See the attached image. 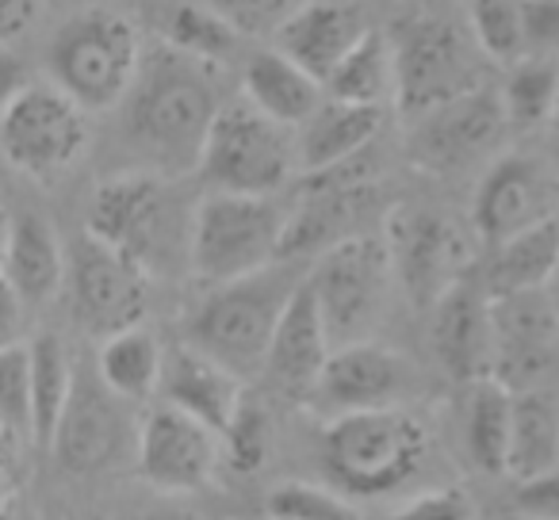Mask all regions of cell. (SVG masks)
<instances>
[{"instance_id": "1", "label": "cell", "mask_w": 559, "mask_h": 520, "mask_svg": "<svg viewBox=\"0 0 559 520\" xmlns=\"http://www.w3.org/2000/svg\"><path fill=\"white\" fill-rule=\"evenodd\" d=\"M123 142L139 169L157 177H188L200 169L207 131L215 123L223 96L215 70L157 43L142 55L139 77L123 96Z\"/></svg>"}, {"instance_id": "2", "label": "cell", "mask_w": 559, "mask_h": 520, "mask_svg": "<svg viewBox=\"0 0 559 520\" xmlns=\"http://www.w3.org/2000/svg\"><path fill=\"white\" fill-rule=\"evenodd\" d=\"M395 58V108L426 116L449 100L487 88V55L475 43L464 12L418 4L388 32Z\"/></svg>"}, {"instance_id": "3", "label": "cell", "mask_w": 559, "mask_h": 520, "mask_svg": "<svg viewBox=\"0 0 559 520\" xmlns=\"http://www.w3.org/2000/svg\"><path fill=\"white\" fill-rule=\"evenodd\" d=\"M307 280L296 261H276L253 276L215 283L185 318V344L218 360L238 379L261 372L280 314L292 303L296 288Z\"/></svg>"}, {"instance_id": "4", "label": "cell", "mask_w": 559, "mask_h": 520, "mask_svg": "<svg viewBox=\"0 0 559 520\" xmlns=\"http://www.w3.org/2000/svg\"><path fill=\"white\" fill-rule=\"evenodd\" d=\"M192 210L185 215V203L173 192L169 177L131 169L108 177L93 192L85 233L131 256L154 280L157 273H169L177 261H188Z\"/></svg>"}, {"instance_id": "5", "label": "cell", "mask_w": 559, "mask_h": 520, "mask_svg": "<svg viewBox=\"0 0 559 520\" xmlns=\"http://www.w3.org/2000/svg\"><path fill=\"white\" fill-rule=\"evenodd\" d=\"M433 436L403 406L330 418L322 428V467L345 497H383L418 479Z\"/></svg>"}, {"instance_id": "6", "label": "cell", "mask_w": 559, "mask_h": 520, "mask_svg": "<svg viewBox=\"0 0 559 520\" xmlns=\"http://www.w3.org/2000/svg\"><path fill=\"white\" fill-rule=\"evenodd\" d=\"M142 32L116 9H85L55 32L47 47L50 85L88 116L111 111L131 93L142 65Z\"/></svg>"}, {"instance_id": "7", "label": "cell", "mask_w": 559, "mask_h": 520, "mask_svg": "<svg viewBox=\"0 0 559 520\" xmlns=\"http://www.w3.org/2000/svg\"><path fill=\"white\" fill-rule=\"evenodd\" d=\"M288 233V207L276 195L207 192L192 210L188 268L200 283H230L276 265Z\"/></svg>"}, {"instance_id": "8", "label": "cell", "mask_w": 559, "mask_h": 520, "mask_svg": "<svg viewBox=\"0 0 559 520\" xmlns=\"http://www.w3.org/2000/svg\"><path fill=\"white\" fill-rule=\"evenodd\" d=\"M299 172L296 131L261 116L253 104H223L200 154V177L211 192L234 195H280Z\"/></svg>"}, {"instance_id": "9", "label": "cell", "mask_w": 559, "mask_h": 520, "mask_svg": "<svg viewBox=\"0 0 559 520\" xmlns=\"http://www.w3.org/2000/svg\"><path fill=\"white\" fill-rule=\"evenodd\" d=\"M391 283H395V273H391L383 238L353 233V238L322 249L314 268L307 273V288L319 303L322 326H326L334 349L372 341V329L388 311Z\"/></svg>"}, {"instance_id": "10", "label": "cell", "mask_w": 559, "mask_h": 520, "mask_svg": "<svg viewBox=\"0 0 559 520\" xmlns=\"http://www.w3.org/2000/svg\"><path fill=\"white\" fill-rule=\"evenodd\" d=\"M88 149V111L50 81H32L0 111V157L27 180L55 184Z\"/></svg>"}, {"instance_id": "11", "label": "cell", "mask_w": 559, "mask_h": 520, "mask_svg": "<svg viewBox=\"0 0 559 520\" xmlns=\"http://www.w3.org/2000/svg\"><path fill=\"white\" fill-rule=\"evenodd\" d=\"M66 295L70 311L85 334L96 341L119 329L142 326L150 311V276L119 249L81 233L78 245L66 253Z\"/></svg>"}, {"instance_id": "12", "label": "cell", "mask_w": 559, "mask_h": 520, "mask_svg": "<svg viewBox=\"0 0 559 520\" xmlns=\"http://www.w3.org/2000/svg\"><path fill=\"white\" fill-rule=\"evenodd\" d=\"M391 273L418 306H429L467 276L472 238L456 218L429 207H395L383 226Z\"/></svg>"}, {"instance_id": "13", "label": "cell", "mask_w": 559, "mask_h": 520, "mask_svg": "<svg viewBox=\"0 0 559 520\" xmlns=\"http://www.w3.org/2000/svg\"><path fill=\"white\" fill-rule=\"evenodd\" d=\"M134 463L146 486L165 497L200 494L215 482L223 467V436L203 421L157 402L139 421L134 436Z\"/></svg>"}, {"instance_id": "14", "label": "cell", "mask_w": 559, "mask_h": 520, "mask_svg": "<svg viewBox=\"0 0 559 520\" xmlns=\"http://www.w3.org/2000/svg\"><path fill=\"white\" fill-rule=\"evenodd\" d=\"M506 131H510V123H506L498 93L475 88V93L441 104L426 116H414L411 134H406V157L421 172L452 177V172L472 169L475 161L495 154Z\"/></svg>"}, {"instance_id": "15", "label": "cell", "mask_w": 559, "mask_h": 520, "mask_svg": "<svg viewBox=\"0 0 559 520\" xmlns=\"http://www.w3.org/2000/svg\"><path fill=\"white\" fill-rule=\"evenodd\" d=\"M139 425H131V402L111 395L100 383L96 367L73 372V390L58 428L50 436V451L70 474H100L134 451Z\"/></svg>"}, {"instance_id": "16", "label": "cell", "mask_w": 559, "mask_h": 520, "mask_svg": "<svg viewBox=\"0 0 559 520\" xmlns=\"http://www.w3.org/2000/svg\"><path fill=\"white\" fill-rule=\"evenodd\" d=\"M490 379L510 390H536L559 367V322L548 291L490 299Z\"/></svg>"}, {"instance_id": "17", "label": "cell", "mask_w": 559, "mask_h": 520, "mask_svg": "<svg viewBox=\"0 0 559 520\" xmlns=\"http://www.w3.org/2000/svg\"><path fill=\"white\" fill-rule=\"evenodd\" d=\"M559 177L536 154H506L483 177L475 192L472 222L483 245L513 238L521 230L559 218Z\"/></svg>"}, {"instance_id": "18", "label": "cell", "mask_w": 559, "mask_h": 520, "mask_svg": "<svg viewBox=\"0 0 559 520\" xmlns=\"http://www.w3.org/2000/svg\"><path fill=\"white\" fill-rule=\"evenodd\" d=\"M414 390V367L403 352L376 341L337 344L314 383V410L330 418L365 410H395Z\"/></svg>"}, {"instance_id": "19", "label": "cell", "mask_w": 559, "mask_h": 520, "mask_svg": "<svg viewBox=\"0 0 559 520\" xmlns=\"http://www.w3.org/2000/svg\"><path fill=\"white\" fill-rule=\"evenodd\" d=\"M330 352V334L322 326L319 303H314L307 280L296 288L292 303L280 314V326L269 341V352H264L261 375L272 383V390H280L292 402H311L314 383H319L322 367H326Z\"/></svg>"}, {"instance_id": "20", "label": "cell", "mask_w": 559, "mask_h": 520, "mask_svg": "<svg viewBox=\"0 0 559 520\" xmlns=\"http://www.w3.org/2000/svg\"><path fill=\"white\" fill-rule=\"evenodd\" d=\"M372 32L365 4L357 0H307L304 9L272 35V47L284 58L311 73L319 85H326L330 73L342 65V58Z\"/></svg>"}, {"instance_id": "21", "label": "cell", "mask_w": 559, "mask_h": 520, "mask_svg": "<svg viewBox=\"0 0 559 520\" xmlns=\"http://www.w3.org/2000/svg\"><path fill=\"white\" fill-rule=\"evenodd\" d=\"M433 352L452 379H487L495 356L490 334V295L464 276L433 303Z\"/></svg>"}, {"instance_id": "22", "label": "cell", "mask_w": 559, "mask_h": 520, "mask_svg": "<svg viewBox=\"0 0 559 520\" xmlns=\"http://www.w3.org/2000/svg\"><path fill=\"white\" fill-rule=\"evenodd\" d=\"M241 383L234 372H226L218 360L203 356L200 349L177 341L173 349H165L162 364V383H157V398L173 410L188 413V418L203 421L207 428H215L223 436V428L230 425V418L241 406Z\"/></svg>"}, {"instance_id": "23", "label": "cell", "mask_w": 559, "mask_h": 520, "mask_svg": "<svg viewBox=\"0 0 559 520\" xmlns=\"http://www.w3.org/2000/svg\"><path fill=\"white\" fill-rule=\"evenodd\" d=\"M383 131V111L380 108H357V104L342 100H322L314 116L304 126H296V154L299 172H326L334 165H345L353 157L368 154L372 142Z\"/></svg>"}, {"instance_id": "24", "label": "cell", "mask_w": 559, "mask_h": 520, "mask_svg": "<svg viewBox=\"0 0 559 520\" xmlns=\"http://www.w3.org/2000/svg\"><path fill=\"white\" fill-rule=\"evenodd\" d=\"M0 276L32 303V311L47 306L66 288V245L58 230L43 215H12L4 268Z\"/></svg>"}, {"instance_id": "25", "label": "cell", "mask_w": 559, "mask_h": 520, "mask_svg": "<svg viewBox=\"0 0 559 520\" xmlns=\"http://www.w3.org/2000/svg\"><path fill=\"white\" fill-rule=\"evenodd\" d=\"M241 100L253 104L261 116L276 119L284 126H304L314 116L326 93L307 70H299L292 58H284L276 47H261L246 58L241 70Z\"/></svg>"}, {"instance_id": "26", "label": "cell", "mask_w": 559, "mask_h": 520, "mask_svg": "<svg viewBox=\"0 0 559 520\" xmlns=\"http://www.w3.org/2000/svg\"><path fill=\"white\" fill-rule=\"evenodd\" d=\"M559 268V218L521 230L513 238L490 245V261L483 268V291L490 299L521 295V291H548Z\"/></svg>"}, {"instance_id": "27", "label": "cell", "mask_w": 559, "mask_h": 520, "mask_svg": "<svg viewBox=\"0 0 559 520\" xmlns=\"http://www.w3.org/2000/svg\"><path fill=\"white\" fill-rule=\"evenodd\" d=\"M559 471V398L544 387L513 390L506 474L513 482Z\"/></svg>"}, {"instance_id": "28", "label": "cell", "mask_w": 559, "mask_h": 520, "mask_svg": "<svg viewBox=\"0 0 559 520\" xmlns=\"http://www.w3.org/2000/svg\"><path fill=\"white\" fill-rule=\"evenodd\" d=\"M162 364H165V344L146 326H131L104 337L100 352H96V375H100V383L131 406L157 395Z\"/></svg>"}, {"instance_id": "29", "label": "cell", "mask_w": 559, "mask_h": 520, "mask_svg": "<svg viewBox=\"0 0 559 520\" xmlns=\"http://www.w3.org/2000/svg\"><path fill=\"white\" fill-rule=\"evenodd\" d=\"M326 100L357 104V108H388L395 104V58L388 32H368L322 85Z\"/></svg>"}, {"instance_id": "30", "label": "cell", "mask_w": 559, "mask_h": 520, "mask_svg": "<svg viewBox=\"0 0 559 520\" xmlns=\"http://www.w3.org/2000/svg\"><path fill=\"white\" fill-rule=\"evenodd\" d=\"M510 413L513 390L498 379L467 383V413H464V440L467 456L483 474H506V444H510Z\"/></svg>"}, {"instance_id": "31", "label": "cell", "mask_w": 559, "mask_h": 520, "mask_svg": "<svg viewBox=\"0 0 559 520\" xmlns=\"http://www.w3.org/2000/svg\"><path fill=\"white\" fill-rule=\"evenodd\" d=\"M27 352H32V440L39 448H50L58 418H62L66 402H70L78 364H73L70 349L55 334L32 337Z\"/></svg>"}, {"instance_id": "32", "label": "cell", "mask_w": 559, "mask_h": 520, "mask_svg": "<svg viewBox=\"0 0 559 520\" xmlns=\"http://www.w3.org/2000/svg\"><path fill=\"white\" fill-rule=\"evenodd\" d=\"M165 43L177 47L180 55L195 58V62L211 65V70H223L234 58L241 55V35L226 24L223 16L200 4V0H185L169 12V24H165Z\"/></svg>"}, {"instance_id": "33", "label": "cell", "mask_w": 559, "mask_h": 520, "mask_svg": "<svg viewBox=\"0 0 559 520\" xmlns=\"http://www.w3.org/2000/svg\"><path fill=\"white\" fill-rule=\"evenodd\" d=\"M559 88V62L556 58H521L506 73V85L498 93L506 111V123L518 131H533L540 123H551Z\"/></svg>"}, {"instance_id": "34", "label": "cell", "mask_w": 559, "mask_h": 520, "mask_svg": "<svg viewBox=\"0 0 559 520\" xmlns=\"http://www.w3.org/2000/svg\"><path fill=\"white\" fill-rule=\"evenodd\" d=\"M464 20L487 62L513 65L525 55V9L521 0H464Z\"/></svg>"}, {"instance_id": "35", "label": "cell", "mask_w": 559, "mask_h": 520, "mask_svg": "<svg viewBox=\"0 0 559 520\" xmlns=\"http://www.w3.org/2000/svg\"><path fill=\"white\" fill-rule=\"evenodd\" d=\"M264 520H360L342 489L311 482H276L264 494Z\"/></svg>"}, {"instance_id": "36", "label": "cell", "mask_w": 559, "mask_h": 520, "mask_svg": "<svg viewBox=\"0 0 559 520\" xmlns=\"http://www.w3.org/2000/svg\"><path fill=\"white\" fill-rule=\"evenodd\" d=\"M272 456V418L261 402L241 398L238 413L223 428V467L234 474H257L264 471Z\"/></svg>"}, {"instance_id": "37", "label": "cell", "mask_w": 559, "mask_h": 520, "mask_svg": "<svg viewBox=\"0 0 559 520\" xmlns=\"http://www.w3.org/2000/svg\"><path fill=\"white\" fill-rule=\"evenodd\" d=\"M0 428L16 448L32 440V352L27 344L0 352Z\"/></svg>"}, {"instance_id": "38", "label": "cell", "mask_w": 559, "mask_h": 520, "mask_svg": "<svg viewBox=\"0 0 559 520\" xmlns=\"http://www.w3.org/2000/svg\"><path fill=\"white\" fill-rule=\"evenodd\" d=\"M215 16H223L241 39H269L288 24L307 0H200Z\"/></svg>"}, {"instance_id": "39", "label": "cell", "mask_w": 559, "mask_h": 520, "mask_svg": "<svg viewBox=\"0 0 559 520\" xmlns=\"http://www.w3.org/2000/svg\"><path fill=\"white\" fill-rule=\"evenodd\" d=\"M388 520H479V509H475L472 494H464L460 486H441L411 497Z\"/></svg>"}, {"instance_id": "40", "label": "cell", "mask_w": 559, "mask_h": 520, "mask_svg": "<svg viewBox=\"0 0 559 520\" xmlns=\"http://www.w3.org/2000/svg\"><path fill=\"white\" fill-rule=\"evenodd\" d=\"M525 9V55L551 58L559 50V0H521Z\"/></svg>"}, {"instance_id": "41", "label": "cell", "mask_w": 559, "mask_h": 520, "mask_svg": "<svg viewBox=\"0 0 559 520\" xmlns=\"http://www.w3.org/2000/svg\"><path fill=\"white\" fill-rule=\"evenodd\" d=\"M32 303L0 276V352L32 341Z\"/></svg>"}, {"instance_id": "42", "label": "cell", "mask_w": 559, "mask_h": 520, "mask_svg": "<svg viewBox=\"0 0 559 520\" xmlns=\"http://www.w3.org/2000/svg\"><path fill=\"white\" fill-rule=\"evenodd\" d=\"M518 512L528 520H559V471L518 482Z\"/></svg>"}, {"instance_id": "43", "label": "cell", "mask_w": 559, "mask_h": 520, "mask_svg": "<svg viewBox=\"0 0 559 520\" xmlns=\"http://www.w3.org/2000/svg\"><path fill=\"white\" fill-rule=\"evenodd\" d=\"M39 20V0H0V47L32 32Z\"/></svg>"}, {"instance_id": "44", "label": "cell", "mask_w": 559, "mask_h": 520, "mask_svg": "<svg viewBox=\"0 0 559 520\" xmlns=\"http://www.w3.org/2000/svg\"><path fill=\"white\" fill-rule=\"evenodd\" d=\"M32 73H27L24 58L12 55L9 47H0V111L9 108L12 100H16L20 93H24L27 85H32Z\"/></svg>"}, {"instance_id": "45", "label": "cell", "mask_w": 559, "mask_h": 520, "mask_svg": "<svg viewBox=\"0 0 559 520\" xmlns=\"http://www.w3.org/2000/svg\"><path fill=\"white\" fill-rule=\"evenodd\" d=\"M12 474H16V444L0 428V497L12 494Z\"/></svg>"}, {"instance_id": "46", "label": "cell", "mask_w": 559, "mask_h": 520, "mask_svg": "<svg viewBox=\"0 0 559 520\" xmlns=\"http://www.w3.org/2000/svg\"><path fill=\"white\" fill-rule=\"evenodd\" d=\"M127 520H203V517H195V512H188V509H177V505H150V509L131 512Z\"/></svg>"}, {"instance_id": "47", "label": "cell", "mask_w": 559, "mask_h": 520, "mask_svg": "<svg viewBox=\"0 0 559 520\" xmlns=\"http://www.w3.org/2000/svg\"><path fill=\"white\" fill-rule=\"evenodd\" d=\"M0 520H43V517L9 494V497H0Z\"/></svg>"}, {"instance_id": "48", "label": "cell", "mask_w": 559, "mask_h": 520, "mask_svg": "<svg viewBox=\"0 0 559 520\" xmlns=\"http://www.w3.org/2000/svg\"><path fill=\"white\" fill-rule=\"evenodd\" d=\"M9 210H0V268H4V245H9Z\"/></svg>"}, {"instance_id": "49", "label": "cell", "mask_w": 559, "mask_h": 520, "mask_svg": "<svg viewBox=\"0 0 559 520\" xmlns=\"http://www.w3.org/2000/svg\"><path fill=\"white\" fill-rule=\"evenodd\" d=\"M548 299H551V311H556V322H559V268H556V276H551V283H548Z\"/></svg>"}, {"instance_id": "50", "label": "cell", "mask_w": 559, "mask_h": 520, "mask_svg": "<svg viewBox=\"0 0 559 520\" xmlns=\"http://www.w3.org/2000/svg\"><path fill=\"white\" fill-rule=\"evenodd\" d=\"M551 126L559 131V88H556V108H551Z\"/></svg>"}, {"instance_id": "51", "label": "cell", "mask_w": 559, "mask_h": 520, "mask_svg": "<svg viewBox=\"0 0 559 520\" xmlns=\"http://www.w3.org/2000/svg\"><path fill=\"white\" fill-rule=\"evenodd\" d=\"M521 520H528V517H521Z\"/></svg>"}]
</instances>
